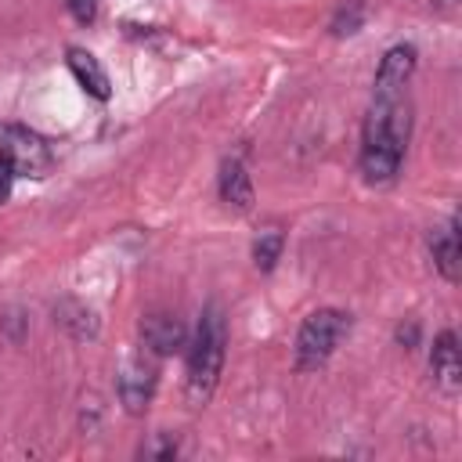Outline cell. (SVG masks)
Instances as JSON below:
<instances>
[{
  "mask_svg": "<svg viewBox=\"0 0 462 462\" xmlns=\"http://www.w3.org/2000/svg\"><path fill=\"white\" fill-rule=\"evenodd\" d=\"M411 134V108L404 97L375 101L361 130V173L372 184L393 180Z\"/></svg>",
  "mask_w": 462,
  "mask_h": 462,
  "instance_id": "obj_1",
  "label": "cell"
},
{
  "mask_svg": "<svg viewBox=\"0 0 462 462\" xmlns=\"http://www.w3.org/2000/svg\"><path fill=\"white\" fill-rule=\"evenodd\" d=\"M224 343H227V332H224V318H220V307H206L199 328H195V339L188 346V379H184V393H188V404L191 408H206L217 383H220V368H224Z\"/></svg>",
  "mask_w": 462,
  "mask_h": 462,
  "instance_id": "obj_2",
  "label": "cell"
},
{
  "mask_svg": "<svg viewBox=\"0 0 462 462\" xmlns=\"http://www.w3.org/2000/svg\"><path fill=\"white\" fill-rule=\"evenodd\" d=\"M346 328H350V314H343L336 307H321V310L307 314L300 332H296V368L300 372H318L336 354Z\"/></svg>",
  "mask_w": 462,
  "mask_h": 462,
  "instance_id": "obj_3",
  "label": "cell"
},
{
  "mask_svg": "<svg viewBox=\"0 0 462 462\" xmlns=\"http://www.w3.org/2000/svg\"><path fill=\"white\" fill-rule=\"evenodd\" d=\"M0 152L11 159V166H14L18 177H36V180H40V177H47L51 166H54V155H51L47 141H43L36 130H29V126H7Z\"/></svg>",
  "mask_w": 462,
  "mask_h": 462,
  "instance_id": "obj_4",
  "label": "cell"
},
{
  "mask_svg": "<svg viewBox=\"0 0 462 462\" xmlns=\"http://www.w3.org/2000/svg\"><path fill=\"white\" fill-rule=\"evenodd\" d=\"M419 65V51L411 43H397L383 54L379 69H375V101H386V97H404V87L411 79Z\"/></svg>",
  "mask_w": 462,
  "mask_h": 462,
  "instance_id": "obj_5",
  "label": "cell"
},
{
  "mask_svg": "<svg viewBox=\"0 0 462 462\" xmlns=\"http://www.w3.org/2000/svg\"><path fill=\"white\" fill-rule=\"evenodd\" d=\"M155 379H159L155 375V365L144 361V354L126 357V365L119 372V401H123V408L130 415H141L148 408V401L155 393Z\"/></svg>",
  "mask_w": 462,
  "mask_h": 462,
  "instance_id": "obj_6",
  "label": "cell"
},
{
  "mask_svg": "<svg viewBox=\"0 0 462 462\" xmlns=\"http://www.w3.org/2000/svg\"><path fill=\"white\" fill-rule=\"evenodd\" d=\"M141 339H144V346H148L155 357H162V354L180 350V346L188 343V332H184L180 318L155 310V314H144V321H141Z\"/></svg>",
  "mask_w": 462,
  "mask_h": 462,
  "instance_id": "obj_7",
  "label": "cell"
},
{
  "mask_svg": "<svg viewBox=\"0 0 462 462\" xmlns=\"http://www.w3.org/2000/svg\"><path fill=\"white\" fill-rule=\"evenodd\" d=\"M65 65H69V72L76 76V83H79L90 97H97V101H108V97H112L108 72L101 69V61H97L90 51H83V47H69V51H65Z\"/></svg>",
  "mask_w": 462,
  "mask_h": 462,
  "instance_id": "obj_8",
  "label": "cell"
},
{
  "mask_svg": "<svg viewBox=\"0 0 462 462\" xmlns=\"http://www.w3.org/2000/svg\"><path fill=\"white\" fill-rule=\"evenodd\" d=\"M430 372L437 375V383L444 390H455L458 379H462V357H458V336L451 328H444L437 339H433V350H430Z\"/></svg>",
  "mask_w": 462,
  "mask_h": 462,
  "instance_id": "obj_9",
  "label": "cell"
},
{
  "mask_svg": "<svg viewBox=\"0 0 462 462\" xmlns=\"http://www.w3.org/2000/svg\"><path fill=\"white\" fill-rule=\"evenodd\" d=\"M220 199L238 213H245L253 206V180H249V173L238 159L220 162Z\"/></svg>",
  "mask_w": 462,
  "mask_h": 462,
  "instance_id": "obj_10",
  "label": "cell"
},
{
  "mask_svg": "<svg viewBox=\"0 0 462 462\" xmlns=\"http://www.w3.org/2000/svg\"><path fill=\"white\" fill-rule=\"evenodd\" d=\"M430 253H433V263L437 271L448 278V282H458L462 274V242H458V220H451L437 238H430Z\"/></svg>",
  "mask_w": 462,
  "mask_h": 462,
  "instance_id": "obj_11",
  "label": "cell"
},
{
  "mask_svg": "<svg viewBox=\"0 0 462 462\" xmlns=\"http://www.w3.org/2000/svg\"><path fill=\"white\" fill-rule=\"evenodd\" d=\"M54 321L72 336V339H94L97 336V318L90 307H83L79 300H61L54 307Z\"/></svg>",
  "mask_w": 462,
  "mask_h": 462,
  "instance_id": "obj_12",
  "label": "cell"
},
{
  "mask_svg": "<svg viewBox=\"0 0 462 462\" xmlns=\"http://www.w3.org/2000/svg\"><path fill=\"white\" fill-rule=\"evenodd\" d=\"M282 249H285V235L278 227H267L260 231V238L253 242V263L260 271H274V263L282 260Z\"/></svg>",
  "mask_w": 462,
  "mask_h": 462,
  "instance_id": "obj_13",
  "label": "cell"
},
{
  "mask_svg": "<svg viewBox=\"0 0 462 462\" xmlns=\"http://www.w3.org/2000/svg\"><path fill=\"white\" fill-rule=\"evenodd\" d=\"M361 25H365V4H361V0H346V4H339L336 14H332V22H328L332 36H354Z\"/></svg>",
  "mask_w": 462,
  "mask_h": 462,
  "instance_id": "obj_14",
  "label": "cell"
},
{
  "mask_svg": "<svg viewBox=\"0 0 462 462\" xmlns=\"http://www.w3.org/2000/svg\"><path fill=\"white\" fill-rule=\"evenodd\" d=\"M141 455H144V458H173V455H177V440L166 437V433H159L155 444H148Z\"/></svg>",
  "mask_w": 462,
  "mask_h": 462,
  "instance_id": "obj_15",
  "label": "cell"
},
{
  "mask_svg": "<svg viewBox=\"0 0 462 462\" xmlns=\"http://www.w3.org/2000/svg\"><path fill=\"white\" fill-rule=\"evenodd\" d=\"M69 4V14L79 22V25H90L97 18V0H65Z\"/></svg>",
  "mask_w": 462,
  "mask_h": 462,
  "instance_id": "obj_16",
  "label": "cell"
},
{
  "mask_svg": "<svg viewBox=\"0 0 462 462\" xmlns=\"http://www.w3.org/2000/svg\"><path fill=\"white\" fill-rule=\"evenodd\" d=\"M0 325H4V336H7L11 343H22V328H25V318H22L18 310H7Z\"/></svg>",
  "mask_w": 462,
  "mask_h": 462,
  "instance_id": "obj_17",
  "label": "cell"
},
{
  "mask_svg": "<svg viewBox=\"0 0 462 462\" xmlns=\"http://www.w3.org/2000/svg\"><path fill=\"white\" fill-rule=\"evenodd\" d=\"M397 343H401L404 350H411V346L419 343V321H415V318H408V321L397 325Z\"/></svg>",
  "mask_w": 462,
  "mask_h": 462,
  "instance_id": "obj_18",
  "label": "cell"
},
{
  "mask_svg": "<svg viewBox=\"0 0 462 462\" xmlns=\"http://www.w3.org/2000/svg\"><path fill=\"white\" fill-rule=\"evenodd\" d=\"M14 166H11V159L0 152V202H7V195H11V184H14Z\"/></svg>",
  "mask_w": 462,
  "mask_h": 462,
  "instance_id": "obj_19",
  "label": "cell"
},
{
  "mask_svg": "<svg viewBox=\"0 0 462 462\" xmlns=\"http://www.w3.org/2000/svg\"><path fill=\"white\" fill-rule=\"evenodd\" d=\"M433 7H437V11H455L458 0H433Z\"/></svg>",
  "mask_w": 462,
  "mask_h": 462,
  "instance_id": "obj_20",
  "label": "cell"
}]
</instances>
